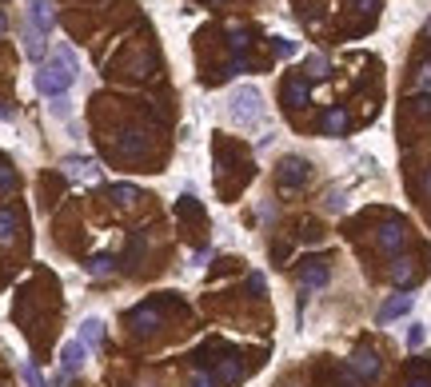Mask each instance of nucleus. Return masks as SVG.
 Returning <instances> with one entry per match:
<instances>
[{"mask_svg": "<svg viewBox=\"0 0 431 387\" xmlns=\"http://www.w3.org/2000/svg\"><path fill=\"white\" fill-rule=\"evenodd\" d=\"M76 72H81V64H76V52H72L68 44H56V56H52V60H44L41 68H36V88H41L48 100H56V96H68L72 80H76Z\"/></svg>", "mask_w": 431, "mask_h": 387, "instance_id": "1", "label": "nucleus"}, {"mask_svg": "<svg viewBox=\"0 0 431 387\" xmlns=\"http://www.w3.org/2000/svg\"><path fill=\"white\" fill-rule=\"evenodd\" d=\"M228 112L232 120L240 124V128H251V124L264 120V96L260 88H251V84H240V88L228 96Z\"/></svg>", "mask_w": 431, "mask_h": 387, "instance_id": "2", "label": "nucleus"}, {"mask_svg": "<svg viewBox=\"0 0 431 387\" xmlns=\"http://www.w3.org/2000/svg\"><path fill=\"white\" fill-rule=\"evenodd\" d=\"M311 176V164L300 160V156H288V160L280 164V188L284 192H291V188H303Z\"/></svg>", "mask_w": 431, "mask_h": 387, "instance_id": "3", "label": "nucleus"}, {"mask_svg": "<svg viewBox=\"0 0 431 387\" xmlns=\"http://www.w3.org/2000/svg\"><path fill=\"white\" fill-rule=\"evenodd\" d=\"M21 36H24V56H28V60H36V64H44V52H48V44H44V32L28 21L21 28Z\"/></svg>", "mask_w": 431, "mask_h": 387, "instance_id": "4", "label": "nucleus"}, {"mask_svg": "<svg viewBox=\"0 0 431 387\" xmlns=\"http://www.w3.org/2000/svg\"><path fill=\"white\" fill-rule=\"evenodd\" d=\"M28 21L48 36L52 24H56V9H52V0H28Z\"/></svg>", "mask_w": 431, "mask_h": 387, "instance_id": "5", "label": "nucleus"}, {"mask_svg": "<svg viewBox=\"0 0 431 387\" xmlns=\"http://www.w3.org/2000/svg\"><path fill=\"white\" fill-rule=\"evenodd\" d=\"M84 356H88V347L81 344V339H68V344L61 347V371H68V376H76L84 367Z\"/></svg>", "mask_w": 431, "mask_h": 387, "instance_id": "6", "label": "nucleus"}, {"mask_svg": "<svg viewBox=\"0 0 431 387\" xmlns=\"http://www.w3.org/2000/svg\"><path fill=\"white\" fill-rule=\"evenodd\" d=\"M351 371H355L360 379H375L380 376V356H375L371 347H360V351L351 356Z\"/></svg>", "mask_w": 431, "mask_h": 387, "instance_id": "7", "label": "nucleus"}, {"mask_svg": "<svg viewBox=\"0 0 431 387\" xmlns=\"http://www.w3.org/2000/svg\"><path fill=\"white\" fill-rule=\"evenodd\" d=\"M403 240H407V232H403L400 220H391V224H383V228H380V248H383V252L395 255V252L403 248Z\"/></svg>", "mask_w": 431, "mask_h": 387, "instance_id": "8", "label": "nucleus"}, {"mask_svg": "<svg viewBox=\"0 0 431 387\" xmlns=\"http://www.w3.org/2000/svg\"><path fill=\"white\" fill-rule=\"evenodd\" d=\"M411 304H415V299H411V296H391L388 304H383L380 312H375V319H380V324H391V319L407 316V312H411Z\"/></svg>", "mask_w": 431, "mask_h": 387, "instance_id": "9", "label": "nucleus"}, {"mask_svg": "<svg viewBox=\"0 0 431 387\" xmlns=\"http://www.w3.org/2000/svg\"><path fill=\"white\" fill-rule=\"evenodd\" d=\"M300 284L303 287H323L328 284V264H323V260H308V264L300 267Z\"/></svg>", "mask_w": 431, "mask_h": 387, "instance_id": "10", "label": "nucleus"}, {"mask_svg": "<svg viewBox=\"0 0 431 387\" xmlns=\"http://www.w3.org/2000/svg\"><path fill=\"white\" fill-rule=\"evenodd\" d=\"M64 172L72 176V180H96V164L92 160H84V156H68V160H64Z\"/></svg>", "mask_w": 431, "mask_h": 387, "instance_id": "11", "label": "nucleus"}, {"mask_svg": "<svg viewBox=\"0 0 431 387\" xmlns=\"http://www.w3.org/2000/svg\"><path fill=\"white\" fill-rule=\"evenodd\" d=\"M391 284H395V287H411V284H415V264H411L407 255H400V260L391 264Z\"/></svg>", "mask_w": 431, "mask_h": 387, "instance_id": "12", "label": "nucleus"}, {"mask_svg": "<svg viewBox=\"0 0 431 387\" xmlns=\"http://www.w3.org/2000/svg\"><path fill=\"white\" fill-rule=\"evenodd\" d=\"M100 336H104V319H84L81 324V344L88 347V351H96V347H100Z\"/></svg>", "mask_w": 431, "mask_h": 387, "instance_id": "13", "label": "nucleus"}, {"mask_svg": "<svg viewBox=\"0 0 431 387\" xmlns=\"http://www.w3.org/2000/svg\"><path fill=\"white\" fill-rule=\"evenodd\" d=\"M116 152H120L124 160H136V156H144V132H128L120 144H116Z\"/></svg>", "mask_w": 431, "mask_h": 387, "instance_id": "14", "label": "nucleus"}, {"mask_svg": "<svg viewBox=\"0 0 431 387\" xmlns=\"http://www.w3.org/2000/svg\"><path fill=\"white\" fill-rule=\"evenodd\" d=\"M308 96H311V92H308V84H303V80H288V84H284V100H288L291 108H303Z\"/></svg>", "mask_w": 431, "mask_h": 387, "instance_id": "15", "label": "nucleus"}, {"mask_svg": "<svg viewBox=\"0 0 431 387\" xmlns=\"http://www.w3.org/2000/svg\"><path fill=\"white\" fill-rule=\"evenodd\" d=\"M343 128H348V112H343V108H331V112L323 116V132H328V136H340Z\"/></svg>", "mask_w": 431, "mask_h": 387, "instance_id": "16", "label": "nucleus"}, {"mask_svg": "<svg viewBox=\"0 0 431 387\" xmlns=\"http://www.w3.org/2000/svg\"><path fill=\"white\" fill-rule=\"evenodd\" d=\"M12 240H16V216L0 212V244H12Z\"/></svg>", "mask_w": 431, "mask_h": 387, "instance_id": "17", "label": "nucleus"}, {"mask_svg": "<svg viewBox=\"0 0 431 387\" xmlns=\"http://www.w3.org/2000/svg\"><path fill=\"white\" fill-rule=\"evenodd\" d=\"M271 48H276V56H284V60H288V56H296V52H300V44L288 41V36H276V41H271Z\"/></svg>", "mask_w": 431, "mask_h": 387, "instance_id": "18", "label": "nucleus"}, {"mask_svg": "<svg viewBox=\"0 0 431 387\" xmlns=\"http://www.w3.org/2000/svg\"><path fill=\"white\" fill-rule=\"evenodd\" d=\"M132 319H136L140 327H156V324H160V312H156V307H140Z\"/></svg>", "mask_w": 431, "mask_h": 387, "instance_id": "19", "label": "nucleus"}, {"mask_svg": "<svg viewBox=\"0 0 431 387\" xmlns=\"http://www.w3.org/2000/svg\"><path fill=\"white\" fill-rule=\"evenodd\" d=\"M16 188V168H9V164H0V196L12 192Z\"/></svg>", "mask_w": 431, "mask_h": 387, "instance_id": "20", "label": "nucleus"}, {"mask_svg": "<svg viewBox=\"0 0 431 387\" xmlns=\"http://www.w3.org/2000/svg\"><path fill=\"white\" fill-rule=\"evenodd\" d=\"M21 376H24V383H28V387H48V383H44V379H41V371H36V367H32L28 359H24V364H21Z\"/></svg>", "mask_w": 431, "mask_h": 387, "instance_id": "21", "label": "nucleus"}, {"mask_svg": "<svg viewBox=\"0 0 431 387\" xmlns=\"http://www.w3.org/2000/svg\"><path fill=\"white\" fill-rule=\"evenodd\" d=\"M88 272H92V275H108V272H112V255H92Z\"/></svg>", "mask_w": 431, "mask_h": 387, "instance_id": "22", "label": "nucleus"}, {"mask_svg": "<svg viewBox=\"0 0 431 387\" xmlns=\"http://www.w3.org/2000/svg\"><path fill=\"white\" fill-rule=\"evenodd\" d=\"M423 339H427L423 324H411V332H407V347H411V351H420V347H423Z\"/></svg>", "mask_w": 431, "mask_h": 387, "instance_id": "23", "label": "nucleus"}, {"mask_svg": "<svg viewBox=\"0 0 431 387\" xmlns=\"http://www.w3.org/2000/svg\"><path fill=\"white\" fill-rule=\"evenodd\" d=\"M112 196H116V200H120V204H132V200H136V188H132V184H116V188H112Z\"/></svg>", "mask_w": 431, "mask_h": 387, "instance_id": "24", "label": "nucleus"}, {"mask_svg": "<svg viewBox=\"0 0 431 387\" xmlns=\"http://www.w3.org/2000/svg\"><path fill=\"white\" fill-rule=\"evenodd\" d=\"M68 96H56V100H52V116H61V120H68Z\"/></svg>", "mask_w": 431, "mask_h": 387, "instance_id": "25", "label": "nucleus"}, {"mask_svg": "<svg viewBox=\"0 0 431 387\" xmlns=\"http://www.w3.org/2000/svg\"><path fill=\"white\" fill-rule=\"evenodd\" d=\"M343 204H348L343 192H340V188H331V192H328V208H331V212H343Z\"/></svg>", "mask_w": 431, "mask_h": 387, "instance_id": "26", "label": "nucleus"}, {"mask_svg": "<svg viewBox=\"0 0 431 387\" xmlns=\"http://www.w3.org/2000/svg\"><path fill=\"white\" fill-rule=\"evenodd\" d=\"M220 376H224V379H240V364H236V359H224Z\"/></svg>", "mask_w": 431, "mask_h": 387, "instance_id": "27", "label": "nucleus"}, {"mask_svg": "<svg viewBox=\"0 0 431 387\" xmlns=\"http://www.w3.org/2000/svg\"><path fill=\"white\" fill-rule=\"evenodd\" d=\"M323 68H328V64H323V56H311V60H308V72H311V76H323Z\"/></svg>", "mask_w": 431, "mask_h": 387, "instance_id": "28", "label": "nucleus"}, {"mask_svg": "<svg viewBox=\"0 0 431 387\" xmlns=\"http://www.w3.org/2000/svg\"><path fill=\"white\" fill-rule=\"evenodd\" d=\"M192 387H216V383H212L208 371H196V376H192Z\"/></svg>", "mask_w": 431, "mask_h": 387, "instance_id": "29", "label": "nucleus"}, {"mask_svg": "<svg viewBox=\"0 0 431 387\" xmlns=\"http://www.w3.org/2000/svg\"><path fill=\"white\" fill-rule=\"evenodd\" d=\"M415 112L431 116V96H420V100H415Z\"/></svg>", "mask_w": 431, "mask_h": 387, "instance_id": "30", "label": "nucleus"}, {"mask_svg": "<svg viewBox=\"0 0 431 387\" xmlns=\"http://www.w3.org/2000/svg\"><path fill=\"white\" fill-rule=\"evenodd\" d=\"M420 84H431V60H427V64H423V68H420Z\"/></svg>", "mask_w": 431, "mask_h": 387, "instance_id": "31", "label": "nucleus"}, {"mask_svg": "<svg viewBox=\"0 0 431 387\" xmlns=\"http://www.w3.org/2000/svg\"><path fill=\"white\" fill-rule=\"evenodd\" d=\"M355 9H360V12H371V9H375V0H355Z\"/></svg>", "mask_w": 431, "mask_h": 387, "instance_id": "32", "label": "nucleus"}, {"mask_svg": "<svg viewBox=\"0 0 431 387\" xmlns=\"http://www.w3.org/2000/svg\"><path fill=\"white\" fill-rule=\"evenodd\" d=\"M0 120H12V108H4V104H0Z\"/></svg>", "mask_w": 431, "mask_h": 387, "instance_id": "33", "label": "nucleus"}, {"mask_svg": "<svg viewBox=\"0 0 431 387\" xmlns=\"http://www.w3.org/2000/svg\"><path fill=\"white\" fill-rule=\"evenodd\" d=\"M407 387H431V383H423V379H411V383Z\"/></svg>", "mask_w": 431, "mask_h": 387, "instance_id": "34", "label": "nucleus"}, {"mask_svg": "<svg viewBox=\"0 0 431 387\" xmlns=\"http://www.w3.org/2000/svg\"><path fill=\"white\" fill-rule=\"evenodd\" d=\"M340 387H360V383H355V379H343V383Z\"/></svg>", "mask_w": 431, "mask_h": 387, "instance_id": "35", "label": "nucleus"}, {"mask_svg": "<svg viewBox=\"0 0 431 387\" xmlns=\"http://www.w3.org/2000/svg\"><path fill=\"white\" fill-rule=\"evenodd\" d=\"M427 196H431V172H427Z\"/></svg>", "mask_w": 431, "mask_h": 387, "instance_id": "36", "label": "nucleus"}, {"mask_svg": "<svg viewBox=\"0 0 431 387\" xmlns=\"http://www.w3.org/2000/svg\"><path fill=\"white\" fill-rule=\"evenodd\" d=\"M0 32H4V16H0Z\"/></svg>", "mask_w": 431, "mask_h": 387, "instance_id": "37", "label": "nucleus"}]
</instances>
